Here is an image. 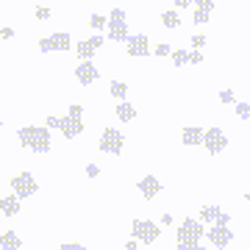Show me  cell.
<instances>
[{
    "instance_id": "ffe728a7",
    "label": "cell",
    "mask_w": 250,
    "mask_h": 250,
    "mask_svg": "<svg viewBox=\"0 0 250 250\" xmlns=\"http://www.w3.org/2000/svg\"><path fill=\"white\" fill-rule=\"evenodd\" d=\"M161 22H164L167 28H178L181 25V14L175 9H167L164 14H161Z\"/></svg>"
},
{
    "instance_id": "7a4b0ae2",
    "label": "cell",
    "mask_w": 250,
    "mask_h": 250,
    "mask_svg": "<svg viewBox=\"0 0 250 250\" xmlns=\"http://www.w3.org/2000/svg\"><path fill=\"white\" fill-rule=\"evenodd\" d=\"M131 236H134L136 242H142V245H153V242L161 236V231L153 220H134V223H131Z\"/></svg>"
},
{
    "instance_id": "ac0fdd59",
    "label": "cell",
    "mask_w": 250,
    "mask_h": 250,
    "mask_svg": "<svg viewBox=\"0 0 250 250\" xmlns=\"http://www.w3.org/2000/svg\"><path fill=\"white\" fill-rule=\"evenodd\" d=\"M20 248H22V239L14 231H6L0 236V250H20Z\"/></svg>"
},
{
    "instance_id": "7c38bea8",
    "label": "cell",
    "mask_w": 250,
    "mask_h": 250,
    "mask_svg": "<svg viewBox=\"0 0 250 250\" xmlns=\"http://www.w3.org/2000/svg\"><path fill=\"white\" fill-rule=\"evenodd\" d=\"M100 47H103V36H89V39H81L78 45H75V53H78L83 62H89Z\"/></svg>"
},
{
    "instance_id": "74e56055",
    "label": "cell",
    "mask_w": 250,
    "mask_h": 250,
    "mask_svg": "<svg viewBox=\"0 0 250 250\" xmlns=\"http://www.w3.org/2000/svg\"><path fill=\"white\" fill-rule=\"evenodd\" d=\"M0 36H3V39H11V36H14V28H3V31H0Z\"/></svg>"
},
{
    "instance_id": "9c48e42d",
    "label": "cell",
    "mask_w": 250,
    "mask_h": 250,
    "mask_svg": "<svg viewBox=\"0 0 250 250\" xmlns=\"http://www.w3.org/2000/svg\"><path fill=\"white\" fill-rule=\"evenodd\" d=\"M11 187H14V195L22 200V197L36 195L39 184H36V178L31 175V172H20V175H14V178H11Z\"/></svg>"
},
{
    "instance_id": "277c9868",
    "label": "cell",
    "mask_w": 250,
    "mask_h": 250,
    "mask_svg": "<svg viewBox=\"0 0 250 250\" xmlns=\"http://www.w3.org/2000/svg\"><path fill=\"white\" fill-rule=\"evenodd\" d=\"M70 45H72V36L67 31H56L53 36L39 39V50L42 53H64V50H70Z\"/></svg>"
},
{
    "instance_id": "603a6c76",
    "label": "cell",
    "mask_w": 250,
    "mask_h": 250,
    "mask_svg": "<svg viewBox=\"0 0 250 250\" xmlns=\"http://www.w3.org/2000/svg\"><path fill=\"white\" fill-rule=\"evenodd\" d=\"M89 25L95 28V31H103V28L108 25V20L103 17V14H92V17H89Z\"/></svg>"
},
{
    "instance_id": "f1b7e54d",
    "label": "cell",
    "mask_w": 250,
    "mask_h": 250,
    "mask_svg": "<svg viewBox=\"0 0 250 250\" xmlns=\"http://www.w3.org/2000/svg\"><path fill=\"white\" fill-rule=\"evenodd\" d=\"M172 53V47L167 45V42H161L159 47H156V56H161V59H164V56H170Z\"/></svg>"
},
{
    "instance_id": "5b68a950",
    "label": "cell",
    "mask_w": 250,
    "mask_h": 250,
    "mask_svg": "<svg viewBox=\"0 0 250 250\" xmlns=\"http://www.w3.org/2000/svg\"><path fill=\"white\" fill-rule=\"evenodd\" d=\"M108 39L111 42H125L128 39V25H125V9H111L108 14Z\"/></svg>"
},
{
    "instance_id": "d590c367",
    "label": "cell",
    "mask_w": 250,
    "mask_h": 250,
    "mask_svg": "<svg viewBox=\"0 0 250 250\" xmlns=\"http://www.w3.org/2000/svg\"><path fill=\"white\" fill-rule=\"evenodd\" d=\"M59 250H86V248H83V245H72V242H64Z\"/></svg>"
},
{
    "instance_id": "44dd1931",
    "label": "cell",
    "mask_w": 250,
    "mask_h": 250,
    "mask_svg": "<svg viewBox=\"0 0 250 250\" xmlns=\"http://www.w3.org/2000/svg\"><path fill=\"white\" fill-rule=\"evenodd\" d=\"M108 92H111V98L123 100L125 95H128V83H123V81H111V83H108Z\"/></svg>"
},
{
    "instance_id": "7402d4cb",
    "label": "cell",
    "mask_w": 250,
    "mask_h": 250,
    "mask_svg": "<svg viewBox=\"0 0 250 250\" xmlns=\"http://www.w3.org/2000/svg\"><path fill=\"white\" fill-rule=\"evenodd\" d=\"M172 64H175V67H184V64H189V53L187 50H172Z\"/></svg>"
},
{
    "instance_id": "e0dca14e",
    "label": "cell",
    "mask_w": 250,
    "mask_h": 250,
    "mask_svg": "<svg viewBox=\"0 0 250 250\" xmlns=\"http://www.w3.org/2000/svg\"><path fill=\"white\" fill-rule=\"evenodd\" d=\"M0 211L6 217H14V214H20V197L17 195H9V197H3L0 200Z\"/></svg>"
},
{
    "instance_id": "8d00e7d4",
    "label": "cell",
    "mask_w": 250,
    "mask_h": 250,
    "mask_svg": "<svg viewBox=\"0 0 250 250\" xmlns=\"http://www.w3.org/2000/svg\"><path fill=\"white\" fill-rule=\"evenodd\" d=\"M195 0H175V9H187V6H192Z\"/></svg>"
},
{
    "instance_id": "1f68e13d",
    "label": "cell",
    "mask_w": 250,
    "mask_h": 250,
    "mask_svg": "<svg viewBox=\"0 0 250 250\" xmlns=\"http://www.w3.org/2000/svg\"><path fill=\"white\" fill-rule=\"evenodd\" d=\"M36 20H42V22H45V20H50V9L39 6V9H36Z\"/></svg>"
},
{
    "instance_id": "30bf717a",
    "label": "cell",
    "mask_w": 250,
    "mask_h": 250,
    "mask_svg": "<svg viewBox=\"0 0 250 250\" xmlns=\"http://www.w3.org/2000/svg\"><path fill=\"white\" fill-rule=\"evenodd\" d=\"M206 236H208V242L214 245V248H228L233 242V231H231V225H211L208 231H206Z\"/></svg>"
},
{
    "instance_id": "484cf974",
    "label": "cell",
    "mask_w": 250,
    "mask_h": 250,
    "mask_svg": "<svg viewBox=\"0 0 250 250\" xmlns=\"http://www.w3.org/2000/svg\"><path fill=\"white\" fill-rule=\"evenodd\" d=\"M220 103H225V106L236 103V98H233V89H223V92H220Z\"/></svg>"
},
{
    "instance_id": "83f0119b",
    "label": "cell",
    "mask_w": 250,
    "mask_h": 250,
    "mask_svg": "<svg viewBox=\"0 0 250 250\" xmlns=\"http://www.w3.org/2000/svg\"><path fill=\"white\" fill-rule=\"evenodd\" d=\"M67 117H75V120H81V117H83V106L72 103V106H70V114H67Z\"/></svg>"
},
{
    "instance_id": "9a60e30c",
    "label": "cell",
    "mask_w": 250,
    "mask_h": 250,
    "mask_svg": "<svg viewBox=\"0 0 250 250\" xmlns=\"http://www.w3.org/2000/svg\"><path fill=\"white\" fill-rule=\"evenodd\" d=\"M117 120H123V123H134L136 120V108L128 103V100H117V108H114Z\"/></svg>"
},
{
    "instance_id": "4fadbf2b",
    "label": "cell",
    "mask_w": 250,
    "mask_h": 250,
    "mask_svg": "<svg viewBox=\"0 0 250 250\" xmlns=\"http://www.w3.org/2000/svg\"><path fill=\"white\" fill-rule=\"evenodd\" d=\"M75 78H78L81 86H92V83L98 81V67H95L92 62L78 64V67H75Z\"/></svg>"
},
{
    "instance_id": "d4e9b609",
    "label": "cell",
    "mask_w": 250,
    "mask_h": 250,
    "mask_svg": "<svg viewBox=\"0 0 250 250\" xmlns=\"http://www.w3.org/2000/svg\"><path fill=\"white\" fill-rule=\"evenodd\" d=\"M236 117L239 120H250V103H236Z\"/></svg>"
},
{
    "instance_id": "f35d334b",
    "label": "cell",
    "mask_w": 250,
    "mask_h": 250,
    "mask_svg": "<svg viewBox=\"0 0 250 250\" xmlns=\"http://www.w3.org/2000/svg\"><path fill=\"white\" fill-rule=\"evenodd\" d=\"M136 248H139V242H136V239H134V242H128V245H125V250H136Z\"/></svg>"
},
{
    "instance_id": "6da1fadb",
    "label": "cell",
    "mask_w": 250,
    "mask_h": 250,
    "mask_svg": "<svg viewBox=\"0 0 250 250\" xmlns=\"http://www.w3.org/2000/svg\"><path fill=\"white\" fill-rule=\"evenodd\" d=\"M17 139L22 147L34 153H50L53 147V139H50V128H36V125H25L17 131Z\"/></svg>"
},
{
    "instance_id": "f546056e",
    "label": "cell",
    "mask_w": 250,
    "mask_h": 250,
    "mask_svg": "<svg viewBox=\"0 0 250 250\" xmlns=\"http://www.w3.org/2000/svg\"><path fill=\"white\" fill-rule=\"evenodd\" d=\"M203 45H206V36H203V34H195V36H192V47H195V50H200Z\"/></svg>"
},
{
    "instance_id": "e575fe53",
    "label": "cell",
    "mask_w": 250,
    "mask_h": 250,
    "mask_svg": "<svg viewBox=\"0 0 250 250\" xmlns=\"http://www.w3.org/2000/svg\"><path fill=\"white\" fill-rule=\"evenodd\" d=\"M214 225H231V214H228V211H223V214H220V220H217Z\"/></svg>"
},
{
    "instance_id": "8fae6325",
    "label": "cell",
    "mask_w": 250,
    "mask_h": 250,
    "mask_svg": "<svg viewBox=\"0 0 250 250\" xmlns=\"http://www.w3.org/2000/svg\"><path fill=\"white\" fill-rule=\"evenodd\" d=\"M125 45H128V56H134V59L150 53V45H147V36L145 34H128Z\"/></svg>"
},
{
    "instance_id": "8992f818",
    "label": "cell",
    "mask_w": 250,
    "mask_h": 250,
    "mask_svg": "<svg viewBox=\"0 0 250 250\" xmlns=\"http://www.w3.org/2000/svg\"><path fill=\"white\" fill-rule=\"evenodd\" d=\"M98 147L103 153H108V156H120V150L125 147V136L117 131V128H106L103 134H100V142Z\"/></svg>"
},
{
    "instance_id": "4dcf8cb0",
    "label": "cell",
    "mask_w": 250,
    "mask_h": 250,
    "mask_svg": "<svg viewBox=\"0 0 250 250\" xmlns=\"http://www.w3.org/2000/svg\"><path fill=\"white\" fill-rule=\"evenodd\" d=\"M195 6H197V9L211 11V9H214V0H195Z\"/></svg>"
},
{
    "instance_id": "4316f807",
    "label": "cell",
    "mask_w": 250,
    "mask_h": 250,
    "mask_svg": "<svg viewBox=\"0 0 250 250\" xmlns=\"http://www.w3.org/2000/svg\"><path fill=\"white\" fill-rule=\"evenodd\" d=\"M178 250H206L200 242H178Z\"/></svg>"
},
{
    "instance_id": "3957f363",
    "label": "cell",
    "mask_w": 250,
    "mask_h": 250,
    "mask_svg": "<svg viewBox=\"0 0 250 250\" xmlns=\"http://www.w3.org/2000/svg\"><path fill=\"white\" fill-rule=\"evenodd\" d=\"M47 128H59L64 134V139H75V136L83 134V123L75 120V117H47Z\"/></svg>"
},
{
    "instance_id": "ba28073f",
    "label": "cell",
    "mask_w": 250,
    "mask_h": 250,
    "mask_svg": "<svg viewBox=\"0 0 250 250\" xmlns=\"http://www.w3.org/2000/svg\"><path fill=\"white\" fill-rule=\"evenodd\" d=\"M206 236V225L200 220H184L178 225V242H200Z\"/></svg>"
},
{
    "instance_id": "52a82bcc",
    "label": "cell",
    "mask_w": 250,
    "mask_h": 250,
    "mask_svg": "<svg viewBox=\"0 0 250 250\" xmlns=\"http://www.w3.org/2000/svg\"><path fill=\"white\" fill-rule=\"evenodd\" d=\"M200 145H206V150L211 153V156H217V153H223L228 147V136L220 128H208V131H203V142Z\"/></svg>"
},
{
    "instance_id": "cb8c5ba5",
    "label": "cell",
    "mask_w": 250,
    "mask_h": 250,
    "mask_svg": "<svg viewBox=\"0 0 250 250\" xmlns=\"http://www.w3.org/2000/svg\"><path fill=\"white\" fill-rule=\"evenodd\" d=\"M208 17H211V11H206V9H197L195 11V25H203V22H208Z\"/></svg>"
},
{
    "instance_id": "d6a6232c",
    "label": "cell",
    "mask_w": 250,
    "mask_h": 250,
    "mask_svg": "<svg viewBox=\"0 0 250 250\" xmlns=\"http://www.w3.org/2000/svg\"><path fill=\"white\" fill-rule=\"evenodd\" d=\"M189 64H203V53L200 50H192L189 53Z\"/></svg>"
},
{
    "instance_id": "ab89813d",
    "label": "cell",
    "mask_w": 250,
    "mask_h": 250,
    "mask_svg": "<svg viewBox=\"0 0 250 250\" xmlns=\"http://www.w3.org/2000/svg\"><path fill=\"white\" fill-rule=\"evenodd\" d=\"M245 203H248V206H250V192H248V195H245Z\"/></svg>"
},
{
    "instance_id": "836d02e7",
    "label": "cell",
    "mask_w": 250,
    "mask_h": 250,
    "mask_svg": "<svg viewBox=\"0 0 250 250\" xmlns=\"http://www.w3.org/2000/svg\"><path fill=\"white\" fill-rule=\"evenodd\" d=\"M100 170H98V164H86V178H98Z\"/></svg>"
},
{
    "instance_id": "60d3db41",
    "label": "cell",
    "mask_w": 250,
    "mask_h": 250,
    "mask_svg": "<svg viewBox=\"0 0 250 250\" xmlns=\"http://www.w3.org/2000/svg\"><path fill=\"white\" fill-rule=\"evenodd\" d=\"M0 125H3V120H0Z\"/></svg>"
},
{
    "instance_id": "5bb4252c",
    "label": "cell",
    "mask_w": 250,
    "mask_h": 250,
    "mask_svg": "<svg viewBox=\"0 0 250 250\" xmlns=\"http://www.w3.org/2000/svg\"><path fill=\"white\" fill-rule=\"evenodd\" d=\"M139 192H142L145 200H153V197L161 192V181L156 178V175H145V178L139 181Z\"/></svg>"
},
{
    "instance_id": "2e32d148",
    "label": "cell",
    "mask_w": 250,
    "mask_h": 250,
    "mask_svg": "<svg viewBox=\"0 0 250 250\" xmlns=\"http://www.w3.org/2000/svg\"><path fill=\"white\" fill-rule=\"evenodd\" d=\"M181 139H184V145H187V147H192V145H200V142H203V128L189 125V128H184Z\"/></svg>"
},
{
    "instance_id": "d6986e66",
    "label": "cell",
    "mask_w": 250,
    "mask_h": 250,
    "mask_svg": "<svg viewBox=\"0 0 250 250\" xmlns=\"http://www.w3.org/2000/svg\"><path fill=\"white\" fill-rule=\"evenodd\" d=\"M220 214H223L220 206H203V208H200V223H211L214 225L217 220H220Z\"/></svg>"
}]
</instances>
